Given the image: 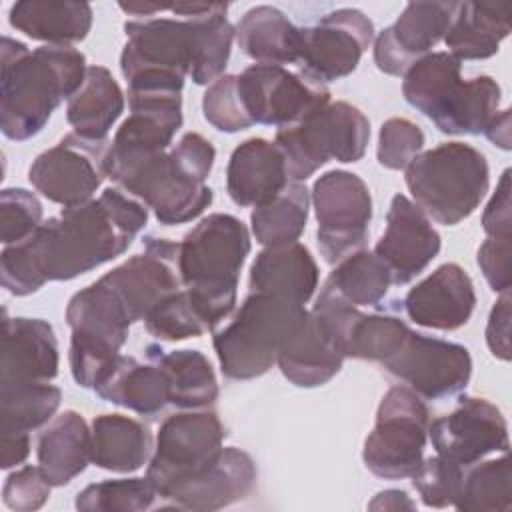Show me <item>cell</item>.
I'll list each match as a JSON object with an SVG mask.
<instances>
[{
    "label": "cell",
    "mask_w": 512,
    "mask_h": 512,
    "mask_svg": "<svg viewBox=\"0 0 512 512\" xmlns=\"http://www.w3.org/2000/svg\"><path fill=\"white\" fill-rule=\"evenodd\" d=\"M318 264L300 242L266 246L252 262L250 292L270 294L304 306L318 288Z\"/></svg>",
    "instance_id": "484cf974"
},
{
    "label": "cell",
    "mask_w": 512,
    "mask_h": 512,
    "mask_svg": "<svg viewBox=\"0 0 512 512\" xmlns=\"http://www.w3.org/2000/svg\"><path fill=\"white\" fill-rule=\"evenodd\" d=\"M240 50L256 64H296L300 54V28L274 6L250 8L234 28Z\"/></svg>",
    "instance_id": "1f68e13d"
},
{
    "label": "cell",
    "mask_w": 512,
    "mask_h": 512,
    "mask_svg": "<svg viewBox=\"0 0 512 512\" xmlns=\"http://www.w3.org/2000/svg\"><path fill=\"white\" fill-rule=\"evenodd\" d=\"M120 70L128 90L182 92L192 66V26L172 18H136L124 24Z\"/></svg>",
    "instance_id": "52a82bcc"
},
{
    "label": "cell",
    "mask_w": 512,
    "mask_h": 512,
    "mask_svg": "<svg viewBox=\"0 0 512 512\" xmlns=\"http://www.w3.org/2000/svg\"><path fill=\"white\" fill-rule=\"evenodd\" d=\"M462 472H464V466L454 464L452 460L436 454L422 460V464L410 478L424 506L446 508V506H454L456 502Z\"/></svg>",
    "instance_id": "bcb514c9"
},
{
    "label": "cell",
    "mask_w": 512,
    "mask_h": 512,
    "mask_svg": "<svg viewBox=\"0 0 512 512\" xmlns=\"http://www.w3.org/2000/svg\"><path fill=\"white\" fill-rule=\"evenodd\" d=\"M326 284L352 306H376L384 300L392 278L384 262L368 250H358L336 264Z\"/></svg>",
    "instance_id": "60d3db41"
},
{
    "label": "cell",
    "mask_w": 512,
    "mask_h": 512,
    "mask_svg": "<svg viewBox=\"0 0 512 512\" xmlns=\"http://www.w3.org/2000/svg\"><path fill=\"white\" fill-rule=\"evenodd\" d=\"M380 364L386 374L428 400L456 396L472 376V358L466 346L412 330L402 346Z\"/></svg>",
    "instance_id": "5bb4252c"
},
{
    "label": "cell",
    "mask_w": 512,
    "mask_h": 512,
    "mask_svg": "<svg viewBox=\"0 0 512 512\" xmlns=\"http://www.w3.org/2000/svg\"><path fill=\"white\" fill-rule=\"evenodd\" d=\"M130 116L116 130L106 158L122 160L168 150L182 126V96L170 90H128Z\"/></svg>",
    "instance_id": "44dd1931"
},
{
    "label": "cell",
    "mask_w": 512,
    "mask_h": 512,
    "mask_svg": "<svg viewBox=\"0 0 512 512\" xmlns=\"http://www.w3.org/2000/svg\"><path fill=\"white\" fill-rule=\"evenodd\" d=\"M108 148V140L96 142L70 132L34 158L28 180L44 198L64 208L86 204L108 178Z\"/></svg>",
    "instance_id": "7c38bea8"
},
{
    "label": "cell",
    "mask_w": 512,
    "mask_h": 512,
    "mask_svg": "<svg viewBox=\"0 0 512 512\" xmlns=\"http://www.w3.org/2000/svg\"><path fill=\"white\" fill-rule=\"evenodd\" d=\"M158 492L144 478H118L86 486L78 492L74 506L82 512H144L150 510Z\"/></svg>",
    "instance_id": "7bdbcfd3"
},
{
    "label": "cell",
    "mask_w": 512,
    "mask_h": 512,
    "mask_svg": "<svg viewBox=\"0 0 512 512\" xmlns=\"http://www.w3.org/2000/svg\"><path fill=\"white\" fill-rule=\"evenodd\" d=\"M430 412L408 386H392L380 400L372 432L364 440V466L378 478H410L424 460Z\"/></svg>",
    "instance_id": "ba28073f"
},
{
    "label": "cell",
    "mask_w": 512,
    "mask_h": 512,
    "mask_svg": "<svg viewBox=\"0 0 512 512\" xmlns=\"http://www.w3.org/2000/svg\"><path fill=\"white\" fill-rule=\"evenodd\" d=\"M0 128L10 140L36 136L62 100L82 86L86 58L72 46H40L28 50L24 42L2 36Z\"/></svg>",
    "instance_id": "7a4b0ae2"
},
{
    "label": "cell",
    "mask_w": 512,
    "mask_h": 512,
    "mask_svg": "<svg viewBox=\"0 0 512 512\" xmlns=\"http://www.w3.org/2000/svg\"><path fill=\"white\" fill-rule=\"evenodd\" d=\"M458 2H410L374 40V64L388 76L406 70L444 40Z\"/></svg>",
    "instance_id": "ac0fdd59"
},
{
    "label": "cell",
    "mask_w": 512,
    "mask_h": 512,
    "mask_svg": "<svg viewBox=\"0 0 512 512\" xmlns=\"http://www.w3.org/2000/svg\"><path fill=\"white\" fill-rule=\"evenodd\" d=\"M306 308L290 300L250 292L234 318L214 332V350L222 374L230 380H252L266 374L306 316Z\"/></svg>",
    "instance_id": "5b68a950"
},
{
    "label": "cell",
    "mask_w": 512,
    "mask_h": 512,
    "mask_svg": "<svg viewBox=\"0 0 512 512\" xmlns=\"http://www.w3.org/2000/svg\"><path fill=\"white\" fill-rule=\"evenodd\" d=\"M42 224L40 200L24 188H4L0 192V240L4 246L32 236Z\"/></svg>",
    "instance_id": "7dc6e473"
},
{
    "label": "cell",
    "mask_w": 512,
    "mask_h": 512,
    "mask_svg": "<svg viewBox=\"0 0 512 512\" xmlns=\"http://www.w3.org/2000/svg\"><path fill=\"white\" fill-rule=\"evenodd\" d=\"M148 222V208L122 188L64 208L22 242L0 254L2 286L14 296L38 292L46 282L72 280L120 256Z\"/></svg>",
    "instance_id": "6da1fadb"
},
{
    "label": "cell",
    "mask_w": 512,
    "mask_h": 512,
    "mask_svg": "<svg viewBox=\"0 0 512 512\" xmlns=\"http://www.w3.org/2000/svg\"><path fill=\"white\" fill-rule=\"evenodd\" d=\"M12 28L48 46H72L92 28V8L86 2H16L8 12Z\"/></svg>",
    "instance_id": "836d02e7"
},
{
    "label": "cell",
    "mask_w": 512,
    "mask_h": 512,
    "mask_svg": "<svg viewBox=\"0 0 512 512\" xmlns=\"http://www.w3.org/2000/svg\"><path fill=\"white\" fill-rule=\"evenodd\" d=\"M440 234L432 220L404 194H396L386 214V230L374 254L390 272L392 284L414 280L440 252Z\"/></svg>",
    "instance_id": "d6986e66"
},
{
    "label": "cell",
    "mask_w": 512,
    "mask_h": 512,
    "mask_svg": "<svg viewBox=\"0 0 512 512\" xmlns=\"http://www.w3.org/2000/svg\"><path fill=\"white\" fill-rule=\"evenodd\" d=\"M146 330L166 342L198 338L208 332L198 308L194 306L188 290L182 286L180 290L162 298L144 318Z\"/></svg>",
    "instance_id": "ee69618b"
},
{
    "label": "cell",
    "mask_w": 512,
    "mask_h": 512,
    "mask_svg": "<svg viewBox=\"0 0 512 512\" xmlns=\"http://www.w3.org/2000/svg\"><path fill=\"white\" fill-rule=\"evenodd\" d=\"M100 280L124 306L132 324L144 320L162 298L182 288L178 242L148 236L142 254L130 256Z\"/></svg>",
    "instance_id": "2e32d148"
},
{
    "label": "cell",
    "mask_w": 512,
    "mask_h": 512,
    "mask_svg": "<svg viewBox=\"0 0 512 512\" xmlns=\"http://www.w3.org/2000/svg\"><path fill=\"white\" fill-rule=\"evenodd\" d=\"M500 96V86L492 76L482 74L462 80L456 96L434 126L452 136L484 134L488 124L498 114Z\"/></svg>",
    "instance_id": "74e56055"
},
{
    "label": "cell",
    "mask_w": 512,
    "mask_h": 512,
    "mask_svg": "<svg viewBox=\"0 0 512 512\" xmlns=\"http://www.w3.org/2000/svg\"><path fill=\"white\" fill-rule=\"evenodd\" d=\"M310 192L300 182H290L272 200L256 206L250 214L252 234L258 244L280 246L298 242L306 228Z\"/></svg>",
    "instance_id": "8d00e7d4"
},
{
    "label": "cell",
    "mask_w": 512,
    "mask_h": 512,
    "mask_svg": "<svg viewBox=\"0 0 512 512\" xmlns=\"http://www.w3.org/2000/svg\"><path fill=\"white\" fill-rule=\"evenodd\" d=\"M202 112H204V118L216 130L226 134H234L254 126L242 102L236 74L220 76L216 82H212L206 88L202 98Z\"/></svg>",
    "instance_id": "f6af8a7d"
},
{
    "label": "cell",
    "mask_w": 512,
    "mask_h": 512,
    "mask_svg": "<svg viewBox=\"0 0 512 512\" xmlns=\"http://www.w3.org/2000/svg\"><path fill=\"white\" fill-rule=\"evenodd\" d=\"M476 260L494 292L510 290V236H486Z\"/></svg>",
    "instance_id": "816d5d0a"
},
{
    "label": "cell",
    "mask_w": 512,
    "mask_h": 512,
    "mask_svg": "<svg viewBox=\"0 0 512 512\" xmlns=\"http://www.w3.org/2000/svg\"><path fill=\"white\" fill-rule=\"evenodd\" d=\"M238 90L254 124L284 128L330 104V90L284 66L252 64L236 74Z\"/></svg>",
    "instance_id": "4fadbf2b"
},
{
    "label": "cell",
    "mask_w": 512,
    "mask_h": 512,
    "mask_svg": "<svg viewBox=\"0 0 512 512\" xmlns=\"http://www.w3.org/2000/svg\"><path fill=\"white\" fill-rule=\"evenodd\" d=\"M52 484L40 466H22L12 472L2 488V502L16 512H32L42 508L50 498Z\"/></svg>",
    "instance_id": "681fc988"
},
{
    "label": "cell",
    "mask_w": 512,
    "mask_h": 512,
    "mask_svg": "<svg viewBox=\"0 0 512 512\" xmlns=\"http://www.w3.org/2000/svg\"><path fill=\"white\" fill-rule=\"evenodd\" d=\"M424 148V132L408 118H388L380 126L376 158L388 170H404Z\"/></svg>",
    "instance_id": "c3c4849f"
},
{
    "label": "cell",
    "mask_w": 512,
    "mask_h": 512,
    "mask_svg": "<svg viewBox=\"0 0 512 512\" xmlns=\"http://www.w3.org/2000/svg\"><path fill=\"white\" fill-rule=\"evenodd\" d=\"M510 16V4L458 2L444 44L460 62L490 58L510 34Z\"/></svg>",
    "instance_id": "f546056e"
},
{
    "label": "cell",
    "mask_w": 512,
    "mask_h": 512,
    "mask_svg": "<svg viewBox=\"0 0 512 512\" xmlns=\"http://www.w3.org/2000/svg\"><path fill=\"white\" fill-rule=\"evenodd\" d=\"M60 400V388L48 382L0 386V434H30L46 426Z\"/></svg>",
    "instance_id": "f35d334b"
},
{
    "label": "cell",
    "mask_w": 512,
    "mask_h": 512,
    "mask_svg": "<svg viewBox=\"0 0 512 512\" xmlns=\"http://www.w3.org/2000/svg\"><path fill=\"white\" fill-rule=\"evenodd\" d=\"M158 360L168 382V400L182 410L208 408L218 398V382L210 360L200 350L164 352L160 346H146Z\"/></svg>",
    "instance_id": "d590c367"
},
{
    "label": "cell",
    "mask_w": 512,
    "mask_h": 512,
    "mask_svg": "<svg viewBox=\"0 0 512 512\" xmlns=\"http://www.w3.org/2000/svg\"><path fill=\"white\" fill-rule=\"evenodd\" d=\"M152 452L150 430L130 416L100 414L90 426V460L102 470L128 474L140 470Z\"/></svg>",
    "instance_id": "4dcf8cb0"
},
{
    "label": "cell",
    "mask_w": 512,
    "mask_h": 512,
    "mask_svg": "<svg viewBox=\"0 0 512 512\" xmlns=\"http://www.w3.org/2000/svg\"><path fill=\"white\" fill-rule=\"evenodd\" d=\"M170 10L192 26V82L198 86L216 82L228 64L234 40V26L226 18L228 4H172Z\"/></svg>",
    "instance_id": "4316f807"
},
{
    "label": "cell",
    "mask_w": 512,
    "mask_h": 512,
    "mask_svg": "<svg viewBox=\"0 0 512 512\" xmlns=\"http://www.w3.org/2000/svg\"><path fill=\"white\" fill-rule=\"evenodd\" d=\"M370 510H416V502L404 492L396 488H388L378 492L370 504Z\"/></svg>",
    "instance_id": "9f6ffc18"
},
{
    "label": "cell",
    "mask_w": 512,
    "mask_h": 512,
    "mask_svg": "<svg viewBox=\"0 0 512 512\" xmlns=\"http://www.w3.org/2000/svg\"><path fill=\"white\" fill-rule=\"evenodd\" d=\"M226 430L216 412L206 408L168 416L156 436L146 478L162 498L182 480L210 464L222 450Z\"/></svg>",
    "instance_id": "8fae6325"
},
{
    "label": "cell",
    "mask_w": 512,
    "mask_h": 512,
    "mask_svg": "<svg viewBox=\"0 0 512 512\" xmlns=\"http://www.w3.org/2000/svg\"><path fill=\"white\" fill-rule=\"evenodd\" d=\"M410 328L404 320L390 314H364L356 310L342 336L346 358L386 360L406 340Z\"/></svg>",
    "instance_id": "b9f144b4"
},
{
    "label": "cell",
    "mask_w": 512,
    "mask_h": 512,
    "mask_svg": "<svg viewBox=\"0 0 512 512\" xmlns=\"http://www.w3.org/2000/svg\"><path fill=\"white\" fill-rule=\"evenodd\" d=\"M258 470L252 456L228 446L202 470L168 490L162 500L180 510H220L244 500L256 486Z\"/></svg>",
    "instance_id": "ffe728a7"
},
{
    "label": "cell",
    "mask_w": 512,
    "mask_h": 512,
    "mask_svg": "<svg viewBox=\"0 0 512 512\" xmlns=\"http://www.w3.org/2000/svg\"><path fill=\"white\" fill-rule=\"evenodd\" d=\"M484 136L498 148L510 150L512 134H510V108H504L494 116V120L484 130Z\"/></svg>",
    "instance_id": "6f0895ef"
},
{
    "label": "cell",
    "mask_w": 512,
    "mask_h": 512,
    "mask_svg": "<svg viewBox=\"0 0 512 512\" xmlns=\"http://www.w3.org/2000/svg\"><path fill=\"white\" fill-rule=\"evenodd\" d=\"M406 316L432 330H456L464 326L476 306V292L468 272L446 262L408 290L402 300Z\"/></svg>",
    "instance_id": "7402d4cb"
},
{
    "label": "cell",
    "mask_w": 512,
    "mask_h": 512,
    "mask_svg": "<svg viewBox=\"0 0 512 512\" xmlns=\"http://www.w3.org/2000/svg\"><path fill=\"white\" fill-rule=\"evenodd\" d=\"M288 184V166L276 142L248 138L234 148L226 168V190L234 204L256 208Z\"/></svg>",
    "instance_id": "d4e9b609"
},
{
    "label": "cell",
    "mask_w": 512,
    "mask_h": 512,
    "mask_svg": "<svg viewBox=\"0 0 512 512\" xmlns=\"http://www.w3.org/2000/svg\"><path fill=\"white\" fill-rule=\"evenodd\" d=\"M486 344L498 360H510V290L500 292L486 322Z\"/></svg>",
    "instance_id": "db71d44e"
},
{
    "label": "cell",
    "mask_w": 512,
    "mask_h": 512,
    "mask_svg": "<svg viewBox=\"0 0 512 512\" xmlns=\"http://www.w3.org/2000/svg\"><path fill=\"white\" fill-rule=\"evenodd\" d=\"M344 360L346 356L336 336L310 310L282 346L276 364L294 386L316 388L332 380Z\"/></svg>",
    "instance_id": "cb8c5ba5"
},
{
    "label": "cell",
    "mask_w": 512,
    "mask_h": 512,
    "mask_svg": "<svg viewBox=\"0 0 512 512\" xmlns=\"http://www.w3.org/2000/svg\"><path fill=\"white\" fill-rule=\"evenodd\" d=\"M370 140L368 118L348 102H330L296 124L278 128L290 182H304L330 160L358 162Z\"/></svg>",
    "instance_id": "8992f818"
},
{
    "label": "cell",
    "mask_w": 512,
    "mask_h": 512,
    "mask_svg": "<svg viewBox=\"0 0 512 512\" xmlns=\"http://www.w3.org/2000/svg\"><path fill=\"white\" fill-rule=\"evenodd\" d=\"M374 40L372 20L356 8H338L316 24L300 28L298 66L316 82H332L352 74Z\"/></svg>",
    "instance_id": "9a60e30c"
},
{
    "label": "cell",
    "mask_w": 512,
    "mask_h": 512,
    "mask_svg": "<svg viewBox=\"0 0 512 512\" xmlns=\"http://www.w3.org/2000/svg\"><path fill=\"white\" fill-rule=\"evenodd\" d=\"M58 340L42 318H2L0 386L50 382L58 376Z\"/></svg>",
    "instance_id": "603a6c76"
},
{
    "label": "cell",
    "mask_w": 512,
    "mask_h": 512,
    "mask_svg": "<svg viewBox=\"0 0 512 512\" xmlns=\"http://www.w3.org/2000/svg\"><path fill=\"white\" fill-rule=\"evenodd\" d=\"M30 454V434H0V468L20 466Z\"/></svg>",
    "instance_id": "11a10c76"
},
{
    "label": "cell",
    "mask_w": 512,
    "mask_h": 512,
    "mask_svg": "<svg viewBox=\"0 0 512 512\" xmlns=\"http://www.w3.org/2000/svg\"><path fill=\"white\" fill-rule=\"evenodd\" d=\"M148 362L118 356L108 374L92 388L102 400L128 408L140 416L158 414L168 400V382L158 360L146 350Z\"/></svg>",
    "instance_id": "83f0119b"
},
{
    "label": "cell",
    "mask_w": 512,
    "mask_h": 512,
    "mask_svg": "<svg viewBox=\"0 0 512 512\" xmlns=\"http://www.w3.org/2000/svg\"><path fill=\"white\" fill-rule=\"evenodd\" d=\"M428 438L436 454L464 468L510 448L508 424L500 408L476 396H462L452 412L430 422Z\"/></svg>",
    "instance_id": "e0dca14e"
},
{
    "label": "cell",
    "mask_w": 512,
    "mask_h": 512,
    "mask_svg": "<svg viewBox=\"0 0 512 512\" xmlns=\"http://www.w3.org/2000/svg\"><path fill=\"white\" fill-rule=\"evenodd\" d=\"M512 202H510V170H504L500 182L488 200L482 214V228L486 236H510L512 226Z\"/></svg>",
    "instance_id": "f5cc1de1"
},
{
    "label": "cell",
    "mask_w": 512,
    "mask_h": 512,
    "mask_svg": "<svg viewBox=\"0 0 512 512\" xmlns=\"http://www.w3.org/2000/svg\"><path fill=\"white\" fill-rule=\"evenodd\" d=\"M118 6L122 12L130 14V16H144V18H150L156 12L170 8V6H162V4H122V2Z\"/></svg>",
    "instance_id": "680465c9"
},
{
    "label": "cell",
    "mask_w": 512,
    "mask_h": 512,
    "mask_svg": "<svg viewBox=\"0 0 512 512\" xmlns=\"http://www.w3.org/2000/svg\"><path fill=\"white\" fill-rule=\"evenodd\" d=\"M250 252L248 228L232 214L202 218L178 242V272L208 332L236 306L238 278Z\"/></svg>",
    "instance_id": "3957f363"
},
{
    "label": "cell",
    "mask_w": 512,
    "mask_h": 512,
    "mask_svg": "<svg viewBox=\"0 0 512 512\" xmlns=\"http://www.w3.org/2000/svg\"><path fill=\"white\" fill-rule=\"evenodd\" d=\"M462 84V64L450 52H430L416 60L404 74V100L438 122Z\"/></svg>",
    "instance_id": "e575fe53"
},
{
    "label": "cell",
    "mask_w": 512,
    "mask_h": 512,
    "mask_svg": "<svg viewBox=\"0 0 512 512\" xmlns=\"http://www.w3.org/2000/svg\"><path fill=\"white\" fill-rule=\"evenodd\" d=\"M38 466L52 486H66L80 476L90 460V428L82 414L66 410L54 416L36 444Z\"/></svg>",
    "instance_id": "f1b7e54d"
},
{
    "label": "cell",
    "mask_w": 512,
    "mask_h": 512,
    "mask_svg": "<svg viewBox=\"0 0 512 512\" xmlns=\"http://www.w3.org/2000/svg\"><path fill=\"white\" fill-rule=\"evenodd\" d=\"M124 112V92L108 68L88 66L82 86L66 104V120L74 132L88 140H106L110 128Z\"/></svg>",
    "instance_id": "d6a6232c"
},
{
    "label": "cell",
    "mask_w": 512,
    "mask_h": 512,
    "mask_svg": "<svg viewBox=\"0 0 512 512\" xmlns=\"http://www.w3.org/2000/svg\"><path fill=\"white\" fill-rule=\"evenodd\" d=\"M168 152L178 170L200 184L206 182L216 160L212 142L198 132H186Z\"/></svg>",
    "instance_id": "f907efd6"
},
{
    "label": "cell",
    "mask_w": 512,
    "mask_h": 512,
    "mask_svg": "<svg viewBox=\"0 0 512 512\" xmlns=\"http://www.w3.org/2000/svg\"><path fill=\"white\" fill-rule=\"evenodd\" d=\"M108 178L146 204L164 226L184 224L198 218L212 204V188L188 178L178 170L170 152L110 160Z\"/></svg>",
    "instance_id": "9c48e42d"
},
{
    "label": "cell",
    "mask_w": 512,
    "mask_h": 512,
    "mask_svg": "<svg viewBox=\"0 0 512 512\" xmlns=\"http://www.w3.org/2000/svg\"><path fill=\"white\" fill-rule=\"evenodd\" d=\"M310 200L318 220V248L328 264L364 250L372 220V196L366 182L348 170H330L314 186Z\"/></svg>",
    "instance_id": "30bf717a"
},
{
    "label": "cell",
    "mask_w": 512,
    "mask_h": 512,
    "mask_svg": "<svg viewBox=\"0 0 512 512\" xmlns=\"http://www.w3.org/2000/svg\"><path fill=\"white\" fill-rule=\"evenodd\" d=\"M404 170L412 202L444 226H456L468 218L490 184L486 156L464 142H444L420 152Z\"/></svg>",
    "instance_id": "277c9868"
},
{
    "label": "cell",
    "mask_w": 512,
    "mask_h": 512,
    "mask_svg": "<svg viewBox=\"0 0 512 512\" xmlns=\"http://www.w3.org/2000/svg\"><path fill=\"white\" fill-rule=\"evenodd\" d=\"M454 508L460 512H508L512 508L508 452L496 460H478L464 468Z\"/></svg>",
    "instance_id": "ab89813d"
}]
</instances>
